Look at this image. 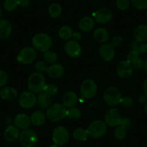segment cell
<instances>
[{
    "label": "cell",
    "instance_id": "1",
    "mask_svg": "<svg viewBox=\"0 0 147 147\" xmlns=\"http://www.w3.org/2000/svg\"><path fill=\"white\" fill-rule=\"evenodd\" d=\"M52 39L48 34L40 32L33 36L32 39V47L40 52L48 51L52 46Z\"/></svg>",
    "mask_w": 147,
    "mask_h": 147
},
{
    "label": "cell",
    "instance_id": "2",
    "mask_svg": "<svg viewBox=\"0 0 147 147\" xmlns=\"http://www.w3.org/2000/svg\"><path fill=\"white\" fill-rule=\"evenodd\" d=\"M44 75L39 72L32 73L28 80V87L33 93H40L43 92L46 85Z\"/></svg>",
    "mask_w": 147,
    "mask_h": 147
},
{
    "label": "cell",
    "instance_id": "3",
    "mask_svg": "<svg viewBox=\"0 0 147 147\" xmlns=\"http://www.w3.org/2000/svg\"><path fill=\"white\" fill-rule=\"evenodd\" d=\"M67 108L60 103H55L51 105L48 108L46 112V118L53 123L59 122L66 117Z\"/></svg>",
    "mask_w": 147,
    "mask_h": 147
},
{
    "label": "cell",
    "instance_id": "4",
    "mask_svg": "<svg viewBox=\"0 0 147 147\" xmlns=\"http://www.w3.org/2000/svg\"><path fill=\"white\" fill-rule=\"evenodd\" d=\"M122 94L119 89L111 86L106 89L103 92V100L109 106H116L121 104Z\"/></svg>",
    "mask_w": 147,
    "mask_h": 147
},
{
    "label": "cell",
    "instance_id": "5",
    "mask_svg": "<svg viewBox=\"0 0 147 147\" xmlns=\"http://www.w3.org/2000/svg\"><path fill=\"white\" fill-rule=\"evenodd\" d=\"M97 93V85L91 79L84 80L80 86V94L84 99L90 100L94 98Z\"/></svg>",
    "mask_w": 147,
    "mask_h": 147
},
{
    "label": "cell",
    "instance_id": "6",
    "mask_svg": "<svg viewBox=\"0 0 147 147\" xmlns=\"http://www.w3.org/2000/svg\"><path fill=\"white\" fill-rule=\"evenodd\" d=\"M18 140L23 147H34L38 142V136L33 130L27 128L20 132Z\"/></svg>",
    "mask_w": 147,
    "mask_h": 147
},
{
    "label": "cell",
    "instance_id": "7",
    "mask_svg": "<svg viewBox=\"0 0 147 147\" xmlns=\"http://www.w3.org/2000/svg\"><path fill=\"white\" fill-rule=\"evenodd\" d=\"M107 125L105 122L102 120L93 121L89 125L87 131L90 136L93 138H100L104 136L107 132Z\"/></svg>",
    "mask_w": 147,
    "mask_h": 147
},
{
    "label": "cell",
    "instance_id": "8",
    "mask_svg": "<svg viewBox=\"0 0 147 147\" xmlns=\"http://www.w3.org/2000/svg\"><path fill=\"white\" fill-rule=\"evenodd\" d=\"M69 132L67 128L64 126H57L54 128L52 133V140L56 145L63 146L68 143L69 140Z\"/></svg>",
    "mask_w": 147,
    "mask_h": 147
},
{
    "label": "cell",
    "instance_id": "9",
    "mask_svg": "<svg viewBox=\"0 0 147 147\" xmlns=\"http://www.w3.org/2000/svg\"><path fill=\"white\" fill-rule=\"evenodd\" d=\"M36 57L37 52L33 47H25L20 51L17 56V60L19 63L28 65L32 63Z\"/></svg>",
    "mask_w": 147,
    "mask_h": 147
},
{
    "label": "cell",
    "instance_id": "10",
    "mask_svg": "<svg viewBox=\"0 0 147 147\" xmlns=\"http://www.w3.org/2000/svg\"><path fill=\"white\" fill-rule=\"evenodd\" d=\"M104 119L107 125L110 127H117L120 125L122 117L118 110L116 108H110L106 111Z\"/></svg>",
    "mask_w": 147,
    "mask_h": 147
},
{
    "label": "cell",
    "instance_id": "11",
    "mask_svg": "<svg viewBox=\"0 0 147 147\" xmlns=\"http://www.w3.org/2000/svg\"><path fill=\"white\" fill-rule=\"evenodd\" d=\"M18 102L23 108H32L37 103V97L32 92L25 91L20 94L18 97Z\"/></svg>",
    "mask_w": 147,
    "mask_h": 147
},
{
    "label": "cell",
    "instance_id": "12",
    "mask_svg": "<svg viewBox=\"0 0 147 147\" xmlns=\"http://www.w3.org/2000/svg\"><path fill=\"white\" fill-rule=\"evenodd\" d=\"M64 51L71 58L77 59L82 55V49L79 42L74 40H68L64 45Z\"/></svg>",
    "mask_w": 147,
    "mask_h": 147
},
{
    "label": "cell",
    "instance_id": "13",
    "mask_svg": "<svg viewBox=\"0 0 147 147\" xmlns=\"http://www.w3.org/2000/svg\"><path fill=\"white\" fill-rule=\"evenodd\" d=\"M134 70V69L132 65L126 60L120 61L116 68V72L118 76L123 80H126V79L131 77L133 74Z\"/></svg>",
    "mask_w": 147,
    "mask_h": 147
},
{
    "label": "cell",
    "instance_id": "14",
    "mask_svg": "<svg viewBox=\"0 0 147 147\" xmlns=\"http://www.w3.org/2000/svg\"><path fill=\"white\" fill-rule=\"evenodd\" d=\"M94 20L97 23L104 25V24L108 23L112 20L113 12L108 8L102 7L94 12Z\"/></svg>",
    "mask_w": 147,
    "mask_h": 147
},
{
    "label": "cell",
    "instance_id": "15",
    "mask_svg": "<svg viewBox=\"0 0 147 147\" xmlns=\"http://www.w3.org/2000/svg\"><path fill=\"white\" fill-rule=\"evenodd\" d=\"M100 56L105 61H110L114 59L115 55V47L111 43H103L99 50Z\"/></svg>",
    "mask_w": 147,
    "mask_h": 147
},
{
    "label": "cell",
    "instance_id": "16",
    "mask_svg": "<svg viewBox=\"0 0 147 147\" xmlns=\"http://www.w3.org/2000/svg\"><path fill=\"white\" fill-rule=\"evenodd\" d=\"M20 134V132L19 128H17L15 125H9L5 128L4 137L7 141L12 143L19 139Z\"/></svg>",
    "mask_w": 147,
    "mask_h": 147
},
{
    "label": "cell",
    "instance_id": "17",
    "mask_svg": "<svg viewBox=\"0 0 147 147\" xmlns=\"http://www.w3.org/2000/svg\"><path fill=\"white\" fill-rule=\"evenodd\" d=\"M134 40L139 43L147 42V24H141L134 30Z\"/></svg>",
    "mask_w": 147,
    "mask_h": 147
},
{
    "label": "cell",
    "instance_id": "18",
    "mask_svg": "<svg viewBox=\"0 0 147 147\" xmlns=\"http://www.w3.org/2000/svg\"><path fill=\"white\" fill-rule=\"evenodd\" d=\"M30 123V118L25 113L18 114L14 118V125L19 129H27Z\"/></svg>",
    "mask_w": 147,
    "mask_h": 147
},
{
    "label": "cell",
    "instance_id": "19",
    "mask_svg": "<svg viewBox=\"0 0 147 147\" xmlns=\"http://www.w3.org/2000/svg\"><path fill=\"white\" fill-rule=\"evenodd\" d=\"M12 32V25L8 20L0 19V39H7Z\"/></svg>",
    "mask_w": 147,
    "mask_h": 147
},
{
    "label": "cell",
    "instance_id": "20",
    "mask_svg": "<svg viewBox=\"0 0 147 147\" xmlns=\"http://www.w3.org/2000/svg\"><path fill=\"white\" fill-rule=\"evenodd\" d=\"M18 97V92L12 87H4L0 89V98L4 100H14Z\"/></svg>",
    "mask_w": 147,
    "mask_h": 147
},
{
    "label": "cell",
    "instance_id": "21",
    "mask_svg": "<svg viewBox=\"0 0 147 147\" xmlns=\"http://www.w3.org/2000/svg\"><path fill=\"white\" fill-rule=\"evenodd\" d=\"M78 102V96L74 91H68L63 94L62 99V104L67 107H74Z\"/></svg>",
    "mask_w": 147,
    "mask_h": 147
},
{
    "label": "cell",
    "instance_id": "22",
    "mask_svg": "<svg viewBox=\"0 0 147 147\" xmlns=\"http://www.w3.org/2000/svg\"><path fill=\"white\" fill-rule=\"evenodd\" d=\"M64 73V68L62 65L59 63H53L50 66H49V69L47 71L48 75L51 78L57 79L61 77Z\"/></svg>",
    "mask_w": 147,
    "mask_h": 147
},
{
    "label": "cell",
    "instance_id": "23",
    "mask_svg": "<svg viewBox=\"0 0 147 147\" xmlns=\"http://www.w3.org/2000/svg\"><path fill=\"white\" fill-rule=\"evenodd\" d=\"M93 38L97 42L100 43H105L110 39L109 32L105 28H99L94 30Z\"/></svg>",
    "mask_w": 147,
    "mask_h": 147
},
{
    "label": "cell",
    "instance_id": "24",
    "mask_svg": "<svg viewBox=\"0 0 147 147\" xmlns=\"http://www.w3.org/2000/svg\"><path fill=\"white\" fill-rule=\"evenodd\" d=\"M30 118V122L35 126H41L46 123V115L42 111L37 110L32 113Z\"/></svg>",
    "mask_w": 147,
    "mask_h": 147
},
{
    "label": "cell",
    "instance_id": "25",
    "mask_svg": "<svg viewBox=\"0 0 147 147\" xmlns=\"http://www.w3.org/2000/svg\"><path fill=\"white\" fill-rule=\"evenodd\" d=\"M95 24V21L91 17L85 16L82 18L79 22V28L82 32H90L93 29Z\"/></svg>",
    "mask_w": 147,
    "mask_h": 147
},
{
    "label": "cell",
    "instance_id": "26",
    "mask_svg": "<svg viewBox=\"0 0 147 147\" xmlns=\"http://www.w3.org/2000/svg\"><path fill=\"white\" fill-rule=\"evenodd\" d=\"M51 97L48 95L44 92L38 93V95L37 96V103L41 108L48 109L51 105Z\"/></svg>",
    "mask_w": 147,
    "mask_h": 147
},
{
    "label": "cell",
    "instance_id": "27",
    "mask_svg": "<svg viewBox=\"0 0 147 147\" xmlns=\"http://www.w3.org/2000/svg\"><path fill=\"white\" fill-rule=\"evenodd\" d=\"M73 30L69 25H63L59 29V35L60 38L63 40H68L72 38V35H73Z\"/></svg>",
    "mask_w": 147,
    "mask_h": 147
},
{
    "label": "cell",
    "instance_id": "28",
    "mask_svg": "<svg viewBox=\"0 0 147 147\" xmlns=\"http://www.w3.org/2000/svg\"><path fill=\"white\" fill-rule=\"evenodd\" d=\"M73 136L74 139L78 141H85L89 137L88 131L84 128H77L74 130Z\"/></svg>",
    "mask_w": 147,
    "mask_h": 147
},
{
    "label": "cell",
    "instance_id": "29",
    "mask_svg": "<svg viewBox=\"0 0 147 147\" xmlns=\"http://www.w3.org/2000/svg\"><path fill=\"white\" fill-rule=\"evenodd\" d=\"M131 50L135 51L139 55L147 53V44L146 43H139L136 40H133L130 44Z\"/></svg>",
    "mask_w": 147,
    "mask_h": 147
},
{
    "label": "cell",
    "instance_id": "30",
    "mask_svg": "<svg viewBox=\"0 0 147 147\" xmlns=\"http://www.w3.org/2000/svg\"><path fill=\"white\" fill-rule=\"evenodd\" d=\"M48 12L51 18H58L61 16L62 13V7L59 4L53 3L49 5Z\"/></svg>",
    "mask_w": 147,
    "mask_h": 147
},
{
    "label": "cell",
    "instance_id": "31",
    "mask_svg": "<svg viewBox=\"0 0 147 147\" xmlns=\"http://www.w3.org/2000/svg\"><path fill=\"white\" fill-rule=\"evenodd\" d=\"M66 117L71 121H77L81 117V111L78 107H69L66 111Z\"/></svg>",
    "mask_w": 147,
    "mask_h": 147
},
{
    "label": "cell",
    "instance_id": "32",
    "mask_svg": "<svg viewBox=\"0 0 147 147\" xmlns=\"http://www.w3.org/2000/svg\"><path fill=\"white\" fill-rule=\"evenodd\" d=\"M43 59H44V61L47 64L51 65L53 64V63H56V61L58 59V56L56 53L49 50L44 53V54H43Z\"/></svg>",
    "mask_w": 147,
    "mask_h": 147
},
{
    "label": "cell",
    "instance_id": "33",
    "mask_svg": "<svg viewBox=\"0 0 147 147\" xmlns=\"http://www.w3.org/2000/svg\"><path fill=\"white\" fill-rule=\"evenodd\" d=\"M19 6V0H5L3 7L7 12H12Z\"/></svg>",
    "mask_w": 147,
    "mask_h": 147
},
{
    "label": "cell",
    "instance_id": "34",
    "mask_svg": "<svg viewBox=\"0 0 147 147\" xmlns=\"http://www.w3.org/2000/svg\"><path fill=\"white\" fill-rule=\"evenodd\" d=\"M43 92L50 97H54L59 92V87L54 84H46L44 90H43Z\"/></svg>",
    "mask_w": 147,
    "mask_h": 147
},
{
    "label": "cell",
    "instance_id": "35",
    "mask_svg": "<svg viewBox=\"0 0 147 147\" xmlns=\"http://www.w3.org/2000/svg\"><path fill=\"white\" fill-rule=\"evenodd\" d=\"M131 4L137 10H144L147 9V0H131Z\"/></svg>",
    "mask_w": 147,
    "mask_h": 147
},
{
    "label": "cell",
    "instance_id": "36",
    "mask_svg": "<svg viewBox=\"0 0 147 147\" xmlns=\"http://www.w3.org/2000/svg\"><path fill=\"white\" fill-rule=\"evenodd\" d=\"M127 131L126 129L123 127L118 125L114 131V136L118 140H123L126 137Z\"/></svg>",
    "mask_w": 147,
    "mask_h": 147
},
{
    "label": "cell",
    "instance_id": "37",
    "mask_svg": "<svg viewBox=\"0 0 147 147\" xmlns=\"http://www.w3.org/2000/svg\"><path fill=\"white\" fill-rule=\"evenodd\" d=\"M131 5V0H116L115 5L117 8L121 11H125L129 8Z\"/></svg>",
    "mask_w": 147,
    "mask_h": 147
},
{
    "label": "cell",
    "instance_id": "38",
    "mask_svg": "<svg viewBox=\"0 0 147 147\" xmlns=\"http://www.w3.org/2000/svg\"><path fill=\"white\" fill-rule=\"evenodd\" d=\"M35 68L36 69L37 72L43 74L44 72H47L48 69H49V66L45 61H40L36 62L35 65Z\"/></svg>",
    "mask_w": 147,
    "mask_h": 147
},
{
    "label": "cell",
    "instance_id": "39",
    "mask_svg": "<svg viewBox=\"0 0 147 147\" xmlns=\"http://www.w3.org/2000/svg\"><path fill=\"white\" fill-rule=\"evenodd\" d=\"M121 104L125 108H130L134 105V100L132 97H129V96H125V97H122Z\"/></svg>",
    "mask_w": 147,
    "mask_h": 147
},
{
    "label": "cell",
    "instance_id": "40",
    "mask_svg": "<svg viewBox=\"0 0 147 147\" xmlns=\"http://www.w3.org/2000/svg\"><path fill=\"white\" fill-rule=\"evenodd\" d=\"M9 77L5 71L0 69V89L5 87L8 82Z\"/></svg>",
    "mask_w": 147,
    "mask_h": 147
},
{
    "label": "cell",
    "instance_id": "41",
    "mask_svg": "<svg viewBox=\"0 0 147 147\" xmlns=\"http://www.w3.org/2000/svg\"><path fill=\"white\" fill-rule=\"evenodd\" d=\"M144 63H145V60H144L142 58H141L139 56V57L135 61H134L132 63H131V65H132L134 69L141 70V69H144Z\"/></svg>",
    "mask_w": 147,
    "mask_h": 147
},
{
    "label": "cell",
    "instance_id": "42",
    "mask_svg": "<svg viewBox=\"0 0 147 147\" xmlns=\"http://www.w3.org/2000/svg\"><path fill=\"white\" fill-rule=\"evenodd\" d=\"M123 43V38L121 35H115L112 38L111 40V44L114 46V47H119Z\"/></svg>",
    "mask_w": 147,
    "mask_h": 147
},
{
    "label": "cell",
    "instance_id": "43",
    "mask_svg": "<svg viewBox=\"0 0 147 147\" xmlns=\"http://www.w3.org/2000/svg\"><path fill=\"white\" fill-rule=\"evenodd\" d=\"M140 55L138 54L137 52H136L135 51L131 50L130 51L129 53L127 54V57H126V61H128L130 63H132L133 62L135 61L138 57H139Z\"/></svg>",
    "mask_w": 147,
    "mask_h": 147
},
{
    "label": "cell",
    "instance_id": "44",
    "mask_svg": "<svg viewBox=\"0 0 147 147\" xmlns=\"http://www.w3.org/2000/svg\"><path fill=\"white\" fill-rule=\"evenodd\" d=\"M120 125L123 127V128H125V129H128V128H130L131 125V120H130V118H128V117L122 118Z\"/></svg>",
    "mask_w": 147,
    "mask_h": 147
},
{
    "label": "cell",
    "instance_id": "45",
    "mask_svg": "<svg viewBox=\"0 0 147 147\" xmlns=\"http://www.w3.org/2000/svg\"><path fill=\"white\" fill-rule=\"evenodd\" d=\"M138 100L141 104H145L147 102V96L144 93L140 94L138 96Z\"/></svg>",
    "mask_w": 147,
    "mask_h": 147
},
{
    "label": "cell",
    "instance_id": "46",
    "mask_svg": "<svg viewBox=\"0 0 147 147\" xmlns=\"http://www.w3.org/2000/svg\"><path fill=\"white\" fill-rule=\"evenodd\" d=\"M30 4V0H19V6L22 8H26Z\"/></svg>",
    "mask_w": 147,
    "mask_h": 147
},
{
    "label": "cell",
    "instance_id": "47",
    "mask_svg": "<svg viewBox=\"0 0 147 147\" xmlns=\"http://www.w3.org/2000/svg\"><path fill=\"white\" fill-rule=\"evenodd\" d=\"M81 38H82L81 34L78 32H74L73 35H72V38H73V40L77 42H79L80 40H81Z\"/></svg>",
    "mask_w": 147,
    "mask_h": 147
},
{
    "label": "cell",
    "instance_id": "48",
    "mask_svg": "<svg viewBox=\"0 0 147 147\" xmlns=\"http://www.w3.org/2000/svg\"><path fill=\"white\" fill-rule=\"evenodd\" d=\"M143 91L144 94L147 96V78L144 80L143 83Z\"/></svg>",
    "mask_w": 147,
    "mask_h": 147
},
{
    "label": "cell",
    "instance_id": "49",
    "mask_svg": "<svg viewBox=\"0 0 147 147\" xmlns=\"http://www.w3.org/2000/svg\"><path fill=\"white\" fill-rule=\"evenodd\" d=\"M144 70H145L146 73L147 74V59L145 60V63H144Z\"/></svg>",
    "mask_w": 147,
    "mask_h": 147
},
{
    "label": "cell",
    "instance_id": "50",
    "mask_svg": "<svg viewBox=\"0 0 147 147\" xmlns=\"http://www.w3.org/2000/svg\"><path fill=\"white\" fill-rule=\"evenodd\" d=\"M144 110H145L146 113L147 114V102L144 104Z\"/></svg>",
    "mask_w": 147,
    "mask_h": 147
},
{
    "label": "cell",
    "instance_id": "51",
    "mask_svg": "<svg viewBox=\"0 0 147 147\" xmlns=\"http://www.w3.org/2000/svg\"><path fill=\"white\" fill-rule=\"evenodd\" d=\"M49 147H60V146H58V145H56V144H52V145L49 146Z\"/></svg>",
    "mask_w": 147,
    "mask_h": 147
},
{
    "label": "cell",
    "instance_id": "52",
    "mask_svg": "<svg viewBox=\"0 0 147 147\" xmlns=\"http://www.w3.org/2000/svg\"><path fill=\"white\" fill-rule=\"evenodd\" d=\"M2 7H0V19H1V17H2Z\"/></svg>",
    "mask_w": 147,
    "mask_h": 147
},
{
    "label": "cell",
    "instance_id": "53",
    "mask_svg": "<svg viewBox=\"0 0 147 147\" xmlns=\"http://www.w3.org/2000/svg\"><path fill=\"white\" fill-rule=\"evenodd\" d=\"M146 17L147 18V9H146Z\"/></svg>",
    "mask_w": 147,
    "mask_h": 147
},
{
    "label": "cell",
    "instance_id": "54",
    "mask_svg": "<svg viewBox=\"0 0 147 147\" xmlns=\"http://www.w3.org/2000/svg\"><path fill=\"white\" fill-rule=\"evenodd\" d=\"M47 1H53V0H47Z\"/></svg>",
    "mask_w": 147,
    "mask_h": 147
},
{
    "label": "cell",
    "instance_id": "55",
    "mask_svg": "<svg viewBox=\"0 0 147 147\" xmlns=\"http://www.w3.org/2000/svg\"><path fill=\"white\" fill-rule=\"evenodd\" d=\"M146 44H147V42H146Z\"/></svg>",
    "mask_w": 147,
    "mask_h": 147
}]
</instances>
